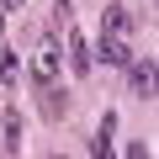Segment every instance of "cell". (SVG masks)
Instances as JSON below:
<instances>
[{"label": "cell", "instance_id": "obj_10", "mask_svg": "<svg viewBox=\"0 0 159 159\" xmlns=\"http://www.w3.org/2000/svg\"><path fill=\"white\" fill-rule=\"evenodd\" d=\"M127 159H154V154H148L143 143H133V148H127Z\"/></svg>", "mask_w": 159, "mask_h": 159}, {"label": "cell", "instance_id": "obj_9", "mask_svg": "<svg viewBox=\"0 0 159 159\" xmlns=\"http://www.w3.org/2000/svg\"><path fill=\"white\" fill-rule=\"evenodd\" d=\"M6 148H11V154L21 148V117H16V106L6 111Z\"/></svg>", "mask_w": 159, "mask_h": 159}, {"label": "cell", "instance_id": "obj_8", "mask_svg": "<svg viewBox=\"0 0 159 159\" xmlns=\"http://www.w3.org/2000/svg\"><path fill=\"white\" fill-rule=\"evenodd\" d=\"M37 90H43V117H64V106H69L64 90H53V85H37Z\"/></svg>", "mask_w": 159, "mask_h": 159}, {"label": "cell", "instance_id": "obj_6", "mask_svg": "<svg viewBox=\"0 0 159 159\" xmlns=\"http://www.w3.org/2000/svg\"><path fill=\"white\" fill-rule=\"evenodd\" d=\"M111 133H117V111H106V117H101V133L90 138V154H96V159H111Z\"/></svg>", "mask_w": 159, "mask_h": 159}, {"label": "cell", "instance_id": "obj_2", "mask_svg": "<svg viewBox=\"0 0 159 159\" xmlns=\"http://www.w3.org/2000/svg\"><path fill=\"white\" fill-rule=\"evenodd\" d=\"M127 90H133L138 101H154V58L127 64Z\"/></svg>", "mask_w": 159, "mask_h": 159}, {"label": "cell", "instance_id": "obj_1", "mask_svg": "<svg viewBox=\"0 0 159 159\" xmlns=\"http://www.w3.org/2000/svg\"><path fill=\"white\" fill-rule=\"evenodd\" d=\"M64 58H69V69H74L80 80H85V74H90V43H85V37H80L74 27L64 32Z\"/></svg>", "mask_w": 159, "mask_h": 159}, {"label": "cell", "instance_id": "obj_3", "mask_svg": "<svg viewBox=\"0 0 159 159\" xmlns=\"http://www.w3.org/2000/svg\"><path fill=\"white\" fill-rule=\"evenodd\" d=\"M58 43H43L37 48V58H32V80H37V85H53V80H58Z\"/></svg>", "mask_w": 159, "mask_h": 159}, {"label": "cell", "instance_id": "obj_11", "mask_svg": "<svg viewBox=\"0 0 159 159\" xmlns=\"http://www.w3.org/2000/svg\"><path fill=\"white\" fill-rule=\"evenodd\" d=\"M0 11H21V0H0Z\"/></svg>", "mask_w": 159, "mask_h": 159}, {"label": "cell", "instance_id": "obj_12", "mask_svg": "<svg viewBox=\"0 0 159 159\" xmlns=\"http://www.w3.org/2000/svg\"><path fill=\"white\" fill-rule=\"evenodd\" d=\"M0 37H6V11H0Z\"/></svg>", "mask_w": 159, "mask_h": 159}, {"label": "cell", "instance_id": "obj_7", "mask_svg": "<svg viewBox=\"0 0 159 159\" xmlns=\"http://www.w3.org/2000/svg\"><path fill=\"white\" fill-rule=\"evenodd\" d=\"M16 80H21V58H16V48L0 43V85H16Z\"/></svg>", "mask_w": 159, "mask_h": 159}, {"label": "cell", "instance_id": "obj_4", "mask_svg": "<svg viewBox=\"0 0 159 159\" xmlns=\"http://www.w3.org/2000/svg\"><path fill=\"white\" fill-rule=\"evenodd\" d=\"M101 27H106V37H127L133 32V11L127 6H106L101 11Z\"/></svg>", "mask_w": 159, "mask_h": 159}, {"label": "cell", "instance_id": "obj_13", "mask_svg": "<svg viewBox=\"0 0 159 159\" xmlns=\"http://www.w3.org/2000/svg\"><path fill=\"white\" fill-rule=\"evenodd\" d=\"M58 159H64V154H58Z\"/></svg>", "mask_w": 159, "mask_h": 159}, {"label": "cell", "instance_id": "obj_5", "mask_svg": "<svg viewBox=\"0 0 159 159\" xmlns=\"http://www.w3.org/2000/svg\"><path fill=\"white\" fill-rule=\"evenodd\" d=\"M101 64H133V43L127 37H101Z\"/></svg>", "mask_w": 159, "mask_h": 159}]
</instances>
